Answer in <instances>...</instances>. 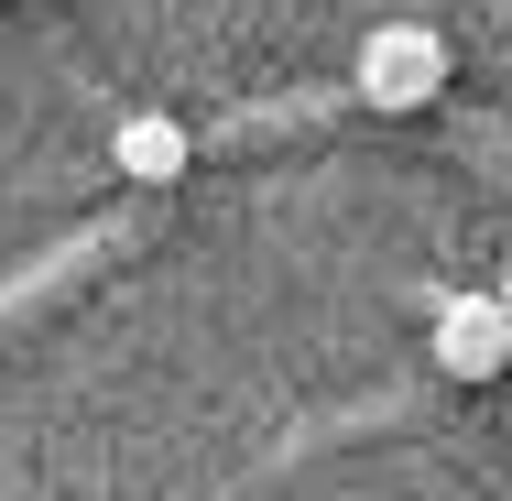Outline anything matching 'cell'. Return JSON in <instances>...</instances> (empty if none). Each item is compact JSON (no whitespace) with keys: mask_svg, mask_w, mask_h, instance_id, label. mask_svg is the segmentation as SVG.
I'll use <instances>...</instances> for the list:
<instances>
[{"mask_svg":"<svg viewBox=\"0 0 512 501\" xmlns=\"http://www.w3.org/2000/svg\"><path fill=\"white\" fill-rule=\"evenodd\" d=\"M436 88H447V33L436 22H382L360 44V99L371 109H425Z\"/></svg>","mask_w":512,"mask_h":501,"instance_id":"obj_1","label":"cell"},{"mask_svg":"<svg viewBox=\"0 0 512 501\" xmlns=\"http://www.w3.org/2000/svg\"><path fill=\"white\" fill-rule=\"evenodd\" d=\"M436 371L447 382H502L512 371V327L491 295H447L436 305Z\"/></svg>","mask_w":512,"mask_h":501,"instance_id":"obj_2","label":"cell"},{"mask_svg":"<svg viewBox=\"0 0 512 501\" xmlns=\"http://www.w3.org/2000/svg\"><path fill=\"white\" fill-rule=\"evenodd\" d=\"M109 164H120L131 186H175V175L197 164V142H186V120L142 109V120H120V131H109Z\"/></svg>","mask_w":512,"mask_h":501,"instance_id":"obj_3","label":"cell"},{"mask_svg":"<svg viewBox=\"0 0 512 501\" xmlns=\"http://www.w3.org/2000/svg\"><path fill=\"white\" fill-rule=\"evenodd\" d=\"M491 305H502V327H512V273H502V284H491Z\"/></svg>","mask_w":512,"mask_h":501,"instance_id":"obj_4","label":"cell"}]
</instances>
